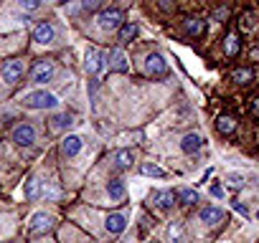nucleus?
Wrapping results in <instances>:
<instances>
[{"label":"nucleus","instance_id":"1","mask_svg":"<svg viewBox=\"0 0 259 243\" xmlns=\"http://www.w3.org/2000/svg\"><path fill=\"white\" fill-rule=\"evenodd\" d=\"M23 104L28 109H54V106H59V99L49 91H31L23 96Z\"/></svg>","mask_w":259,"mask_h":243},{"label":"nucleus","instance_id":"2","mask_svg":"<svg viewBox=\"0 0 259 243\" xmlns=\"http://www.w3.org/2000/svg\"><path fill=\"white\" fill-rule=\"evenodd\" d=\"M97 23L102 31H119V26L124 23V16L122 11H104L97 16Z\"/></svg>","mask_w":259,"mask_h":243},{"label":"nucleus","instance_id":"3","mask_svg":"<svg viewBox=\"0 0 259 243\" xmlns=\"http://www.w3.org/2000/svg\"><path fill=\"white\" fill-rule=\"evenodd\" d=\"M145 74L148 76H165L168 74V64L160 53H148L145 56Z\"/></svg>","mask_w":259,"mask_h":243},{"label":"nucleus","instance_id":"4","mask_svg":"<svg viewBox=\"0 0 259 243\" xmlns=\"http://www.w3.org/2000/svg\"><path fill=\"white\" fill-rule=\"evenodd\" d=\"M51 76H54V64L46 58L31 69V81H36V84H46V81H51Z\"/></svg>","mask_w":259,"mask_h":243},{"label":"nucleus","instance_id":"5","mask_svg":"<svg viewBox=\"0 0 259 243\" xmlns=\"http://www.w3.org/2000/svg\"><path fill=\"white\" fill-rule=\"evenodd\" d=\"M21 76H23V61H18V58L8 61L3 66V71H0V79H3L6 84H16Z\"/></svg>","mask_w":259,"mask_h":243},{"label":"nucleus","instance_id":"6","mask_svg":"<svg viewBox=\"0 0 259 243\" xmlns=\"http://www.w3.org/2000/svg\"><path fill=\"white\" fill-rule=\"evenodd\" d=\"M33 140H36V130H33L31 125H18V127L13 130V142H16V145L28 147V145H33Z\"/></svg>","mask_w":259,"mask_h":243},{"label":"nucleus","instance_id":"7","mask_svg":"<svg viewBox=\"0 0 259 243\" xmlns=\"http://www.w3.org/2000/svg\"><path fill=\"white\" fill-rule=\"evenodd\" d=\"M150 203H153L158 210H170L173 203H176V193H170V190H158V193H153Z\"/></svg>","mask_w":259,"mask_h":243},{"label":"nucleus","instance_id":"8","mask_svg":"<svg viewBox=\"0 0 259 243\" xmlns=\"http://www.w3.org/2000/svg\"><path fill=\"white\" fill-rule=\"evenodd\" d=\"M198 218H201V223H206V225H219V223H224L226 213H224L221 208L208 205V208H203V210L198 213Z\"/></svg>","mask_w":259,"mask_h":243},{"label":"nucleus","instance_id":"9","mask_svg":"<svg viewBox=\"0 0 259 243\" xmlns=\"http://www.w3.org/2000/svg\"><path fill=\"white\" fill-rule=\"evenodd\" d=\"M49 225H51V218H49L46 213H36V215L31 218V223H28V233H31V235L46 233V230H49Z\"/></svg>","mask_w":259,"mask_h":243},{"label":"nucleus","instance_id":"10","mask_svg":"<svg viewBox=\"0 0 259 243\" xmlns=\"http://www.w3.org/2000/svg\"><path fill=\"white\" fill-rule=\"evenodd\" d=\"M203 137L201 135H196V132H191V135H186L183 137V142H181V147H183V152H188V155H196L198 150H203Z\"/></svg>","mask_w":259,"mask_h":243},{"label":"nucleus","instance_id":"11","mask_svg":"<svg viewBox=\"0 0 259 243\" xmlns=\"http://www.w3.org/2000/svg\"><path fill=\"white\" fill-rule=\"evenodd\" d=\"M54 36H56V31H54L51 23H38L36 31H33V41H36V43H51Z\"/></svg>","mask_w":259,"mask_h":243},{"label":"nucleus","instance_id":"12","mask_svg":"<svg viewBox=\"0 0 259 243\" xmlns=\"http://www.w3.org/2000/svg\"><path fill=\"white\" fill-rule=\"evenodd\" d=\"M109 69H114V71H119V74H124V71L130 69V61H127V56H124L119 48H112V51H109Z\"/></svg>","mask_w":259,"mask_h":243},{"label":"nucleus","instance_id":"13","mask_svg":"<svg viewBox=\"0 0 259 243\" xmlns=\"http://www.w3.org/2000/svg\"><path fill=\"white\" fill-rule=\"evenodd\" d=\"M84 66H87V71L89 74H99V69H102V53H99V48H87V61H84Z\"/></svg>","mask_w":259,"mask_h":243},{"label":"nucleus","instance_id":"14","mask_svg":"<svg viewBox=\"0 0 259 243\" xmlns=\"http://www.w3.org/2000/svg\"><path fill=\"white\" fill-rule=\"evenodd\" d=\"M81 137H76V135H69V137H64V142H61V152L64 155H69V157H74V155H79L81 152Z\"/></svg>","mask_w":259,"mask_h":243},{"label":"nucleus","instance_id":"15","mask_svg":"<svg viewBox=\"0 0 259 243\" xmlns=\"http://www.w3.org/2000/svg\"><path fill=\"white\" fill-rule=\"evenodd\" d=\"M124 225H127V220H124V215H122V213H112V215H107V220H104V228H107L112 235L122 233V230H124Z\"/></svg>","mask_w":259,"mask_h":243},{"label":"nucleus","instance_id":"16","mask_svg":"<svg viewBox=\"0 0 259 243\" xmlns=\"http://www.w3.org/2000/svg\"><path fill=\"white\" fill-rule=\"evenodd\" d=\"M239 51H241L239 33H226V38H224V53L226 56H239Z\"/></svg>","mask_w":259,"mask_h":243},{"label":"nucleus","instance_id":"17","mask_svg":"<svg viewBox=\"0 0 259 243\" xmlns=\"http://www.w3.org/2000/svg\"><path fill=\"white\" fill-rule=\"evenodd\" d=\"M216 130H219V135H231V132L236 130V119L229 116V114H221V116L216 119Z\"/></svg>","mask_w":259,"mask_h":243},{"label":"nucleus","instance_id":"18","mask_svg":"<svg viewBox=\"0 0 259 243\" xmlns=\"http://www.w3.org/2000/svg\"><path fill=\"white\" fill-rule=\"evenodd\" d=\"M138 23H122L119 26V43H130V41H135L138 38Z\"/></svg>","mask_w":259,"mask_h":243},{"label":"nucleus","instance_id":"19","mask_svg":"<svg viewBox=\"0 0 259 243\" xmlns=\"http://www.w3.org/2000/svg\"><path fill=\"white\" fill-rule=\"evenodd\" d=\"M231 81L239 84V86L251 84V81H254V71H251V69H234V71H231Z\"/></svg>","mask_w":259,"mask_h":243},{"label":"nucleus","instance_id":"20","mask_svg":"<svg viewBox=\"0 0 259 243\" xmlns=\"http://www.w3.org/2000/svg\"><path fill=\"white\" fill-rule=\"evenodd\" d=\"M176 200H178L181 205H196V203H198V193L191 190V188H181L178 195H176Z\"/></svg>","mask_w":259,"mask_h":243},{"label":"nucleus","instance_id":"21","mask_svg":"<svg viewBox=\"0 0 259 243\" xmlns=\"http://www.w3.org/2000/svg\"><path fill=\"white\" fill-rule=\"evenodd\" d=\"M107 193H109V198H112V200H122V198H124V183H122L119 177L109 180V185H107Z\"/></svg>","mask_w":259,"mask_h":243},{"label":"nucleus","instance_id":"22","mask_svg":"<svg viewBox=\"0 0 259 243\" xmlns=\"http://www.w3.org/2000/svg\"><path fill=\"white\" fill-rule=\"evenodd\" d=\"M183 28H186V33H191V36H201L203 33V21L201 18H186V23H183Z\"/></svg>","mask_w":259,"mask_h":243},{"label":"nucleus","instance_id":"23","mask_svg":"<svg viewBox=\"0 0 259 243\" xmlns=\"http://www.w3.org/2000/svg\"><path fill=\"white\" fill-rule=\"evenodd\" d=\"M71 125V116L69 114H56L54 119H51V130L54 132H61V130H66Z\"/></svg>","mask_w":259,"mask_h":243},{"label":"nucleus","instance_id":"24","mask_svg":"<svg viewBox=\"0 0 259 243\" xmlns=\"http://www.w3.org/2000/svg\"><path fill=\"white\" fill-rule=\"evenodd\" d=\"M114 165L117 167H130V165H133V152H130V150L114 152Z\"/></svg>","mask_w":259,"mask_h":243},{"label":"nucleus","instance_id":"25","mask_svg":"<svg viewBox=\"0 0 259 243\" xmlns=\"http://www.w3.org/2000/svg\"><path fill=\"white\" fill-rule=\"evenodd\" d=\"M140 172L148 175V177H165V170L158 167V165H153V162H145V165L140 167Z\"/></svg>","mask_w":259,"mask_h":243},{"label":"nucleus","instance_id":"26","mask_svg":"<svg viewBox=\"0 0 259 243\" xmlns=\"http://www.w3.org/2000/svg\"><path fill=\"white\" fill-rule=\"evenodd\" d=\"M254 26H256V18H254L251 13H244V16H241V21H239V28L249 33V31H254Z\"/></svg>","mask_w":259,"mask_h":243},{"label":"nucleus","instance_id":"27","mask_svg":"<svg viewBox=\"0 0 259 243\" xmlns=\"http://www.w3.org/2000/svg\"><path fill=\"white\" fill-rule=\"evenodd\" d=\"M226 183H229L234 190H241V188H244V175H241V172H229V175H226Z\"/></svg>","mask_w":259,"mask_h":243},{"label":"nucleus","instance_id":"28","mask_svg":"<svg viewBox=\"0 0 259 243\" xmlns=\"http://www.w3.org/2000/svg\"><path fill=\"white\" fill-rule=\"evenodd\" d=\"M38 193H41V190H38V180H36V177H31V180L26 183V195H28V200H36V198H38Z\"/></svg>","mask_w":259,"mask_h":243},{"label":"nucleus","instance_id":"29","mask_svg":"<svg viewBox=\"0 0 259 243\" xmlns=\"http://www.w3.org/2000/svg\"><path fill=\"white\" fill-rule=\"evenodd\" d=\"M18 3H21L23 11H36V8L41 6V0H18Z\"/></svg>","mask_w":259,"mask_h":243},{"label":"nucleus","instance_id":"30","mask_svg":"<svg viewBox=\"0 0 259 243\" xmlns=\"http://www.w3.org/2000/svg\"><path fill=\"white\" fill-rule=\"evenodd\" d=\"M249 111H251V116H256V119H259V94L249 101Z\"/></svg>","mask_w":259,"mask_h":243},{"label":"nucleus","instance_id":"31","mask_svg":"<svg viewBox=\"0 0 259 243\" xmlns=\"http://www.w3.org/2000/svg\"><path fill=\"white\" fill-rule=\"evenodd\" d=\"M99 6H102V0H84V3H81L84 11H97Z\"/></svg>","mask_w":259,"mask_h":243},{"label":"nucleus","instance_id":"32","mask_svg":"<svg viewBox=\"0 0 259 243\" xmlns=\"http://www.w3.org/2000/svg\"><path fill=\"white\" fill-rule=\"evenodd\" d=\"M211 195H213V198H224V188H221L219 183H213V185H211Z\"/></svg>","mask_w":259,"mask_h":243},{"label":"nucleus","instance_id":"33","mask_svg":"<svg viewBox=\"0 0 259 243\" xmlns=\"http://www.w3.org/2000/svg\"><path fill=\"white\" fill-rule=\"evenodd\" d=\"M231 205H234V210H236V213H241V215H249V210H246V208H244L239 200H231Z\"/></svg>","mask_w":259,"mask_h":243},{"label":"nucleus","instance_id":"34","mask_svg":"<svg viewBox=\"0 0 259 243\" xmlns=\"http://www.w3.org/2000/svg\"><path fill=\"white\" fill-rule=\"evenodd\" d=\"M160 8L163 11H173V0H160Z\"/></svg>","mask_w":259,"mask_h":243},{"label":"nucleus","instance_id":"35","mask_svg":"<svg viewBox=\"0 0 259 243\" xmlns=\"http://www.w3.org/2000/svg\"><path fill=\"white\" fill-rule=\"evenodd\" d=\"M59 3H69V0H59Z\"/></svg>","mask_w":259,"mask_h":243},{"label":"nucleus","instance_id":"36","mask_svg":"<svg viewBox=\"0 0 259 243\" xmlns=\"http://www.w3.org/2000/svg\"><path fill=\"white\" fill-rule=\"evenodd\" d=\"M256 218H259V210H256Z\"/></svg>","mask_w":259,"mask_h":243},{"label":"nucleus","instance_id":"37","mask_svg":"<svg viewBox=\"0 0 259 243\" xmlns=\"http://www.w3.org/2000/svg\"><path fill=\"white\" fill-rule=\"evenodd\" d=\"M256 3H259V0H256Z\"/></svg>","mask_w":259,"mask_h":243},{"label":"nucleus","instance_id":"38","mask_svg":"<svg viewBox=\"0 0 259 243\" xmlns=\"http://www.w3.org/2000/svg\"><path fill=\"white\" fill-rule=\"evenodd\" d=\"M153 243H155V240H153Z\"/></svg>","mask_w":259,"mask_h":243}]
</instances>
